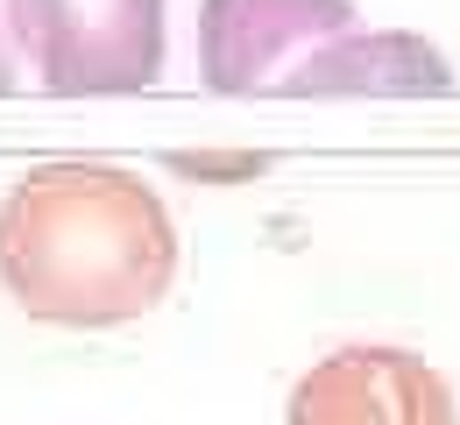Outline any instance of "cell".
Returning <instances> with one entry per match:
<instances>
[{
	"mask_svg": "<svg viewBox=\"0 0 460 425\" xmlns=\"http://www.w3.org/2000/svg\"><path fill=\"white\" fill-rule=\"evenodd\" d=\"M454 71L447 58L425 43V36H403V29H347L341 43L312 50V58L290 71L284 93H447Z\"/></svg>",
	"mask_w": 460,
	"mask_h": 425,
	"instance_id": "obj_5",
	"label": "cell"
},
{
	"mask_svg": "<svg viewBox=\"0 0 460 425\" xmlns=\"http://www.w3.org/2000/svg\"><path fill=\"white\" fill-rule=\"evenodd\" d=\"M347 29L354 0H199V78L213 93H284Z\"/></svg>",
	"mask_w": 460,
	"mask_h": 425,
	"instance_id": "obj_3",
	"label": "cell"
},
{
	"mask_svg": "<svg viewBox=\"0 0 460 425\" xmlns=\"http://www.w3.org/2000/svg\"><path fill=\"white\" fill-rule=\"evenodd\" d=\"M171 171H184V178H255L262 156H171Z\"/></svg>",
	"mask_w": 460,
	"mask_h": 425,
	"instance_id": "obj_6",
	"label": "cell"
},
{
	"mask_svg": "<svg viewBox=\"0 0 460 425\" xmlns=\"http://www.w3.org/2000/svg\"><path fill=\"white\" fill-rule=\"evenodd\" d=\"M0 14L58 100L149 93L164 78V0H7Z\"/></svg>",
	"mask_w": 460,
	"mask_h": 425,
	"instance_id": "obj_2",
	"label": "cell"
},
{
	"mask_svg": "<svg viewBox=\"0 0 460 425\" xmlns=\"http://www.w3.org/2000/svg\"><path fill=\"white\" fill-rule=\"evenodd\" d=\"M177 277V227L156 184L120 164L58 156L0 199V284L43 326H128Z\"/></svg>",
	"mask_w": 460,
	"mask_h": 425,
	"instance_id": "obj_1",
	"label": "cell"
},
{
	"mask_svg": "<svg viewBox=\"0 0 460 425\" xmlns=\"http://www.w3.org/2000/svg\"><path fill=\"white\" fill-rule=\"evenodd\" d=\"M14 93V50H7V29H0V100Z\"/></svg>",
	"mask_w": 460,
	"mask_h": 425,
	"instance_id": "obj_7",
	"label": "cell"
},
{
	"mask_svg": "<svg viewBox=\"0 0 460 425\" xmlns=\"http://www.w3.org/2000/svg\"><path fill=\"white\" fill-rule=\"evenodd\" d=\"M284 425H460L447 376L403 348H341L290 390Z\"/></svg>",
	"mask_w": 460,
	"mask_h": 425,
	"instance_id": "obj_4",
	"label": "cell"
}]
</instances>
